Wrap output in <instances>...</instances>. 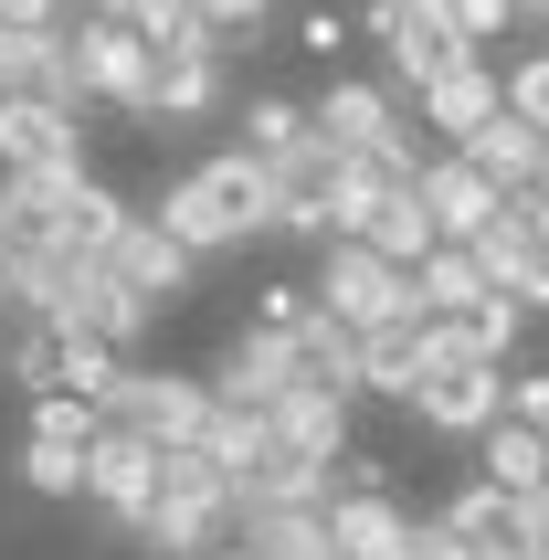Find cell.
I'll return each instance as SVG.
<instances>
[{
	"instance_id": "14",
	"label": "cell",
	"mask_w": 549,
	"mask_h": 560,
	"mask_svg": "<svg viewBox=\"0 0 549 560\" xmlns=\"http://www.w3.org/2000/svg\"><path fill=\"white\" fill-rule=\"evenodd\" d=\"M412 412H423V434H455V444H487L497 423H507V371H444L412 392Z\"/></svg>"
},
{
	"instance_id": "26",
	"label": "cell",
	"mask_w": 549,
	"mask_h": 560,
	"mask_svg": "<svg viewBox=\"0 0 549 560\" xmlns=\"http://www.w3.org/2000/svg\"><path fill=\"white\" fill-rule=\"evenodd\" d=\"M306 138H317V106H296V95H254L244 106V159H265V170L296 159Z\"/></svg>"
},
{
	"instance_id": "27",
	"label": "cell",
	"mask_w": 549,
	"mask_h": 560,
	"mask_svg": "<svg viewBox=\"0 0 549 560\" xmlns=\"http://www.w3.org/2000/svg\"><path fill=\"white\" fill-rule=\"evenodd\" d=\"M360 244H381V254H392V265H401V276H423L433 254H444V233H433V212H423V190H401V201H392V212H381V222H370Z\"/></svg>"
},
{
	"instance_id": "11",
	"label": "cell",
	"mask_w": 549,
	"mask_h": 560,
	"mask_svg": "<svg viewBox=\"0 0 549 560\" xmlns=\"http://www.w3.org/2000/svg\"><path fill=\"white\" fill-rule=\"evenodd\" d=\"M412 106H423L412 127H444V138L465 149L476 127H497V117H507V74H497L487 54H465V63H444V74H433V85L412 95Z\"/></svg>"
},
{
	"instance_id": "24",
	"label": "cell",
	"mask_w": 549,
	"mask_h": 560,
	"mask_svg": "<svg viewBox=\"0 0 549 560\" xmlns=\"http://www.w3.org/2000/svg\"><path fill=\"white\" fill-rule=\"evenodd\" d=\"M476 476H487V487H507V498H539V487H549V434L497 423V434L476 444Z\"/></svg>"
},
{
	"instance_id": "33",
	"label": "cell",
	"mask_w": 549,
	"mask_h": 560,
	"mask_svg": "<svg viewBox=\"0 0 549 560\" xmlns=\"http://www.w3.org/2000/svg\"><path fill=\"white\" fill-rule=\"evenodd\" d=\"M476 349H487V371H518V349H528V307L518 296H487V307H476Z\"/></svg>"
},
{
	"instance_id": "38",
	"label": "cell",
	"mask_w": 549,
	"mask_h": 560,
	"mask_svg": "<svg viewBox=\"0 0 549 560\" xmlns=\"http://www.w3.org/2000/svg\"><path fill=\"white\" fill-rule=\"evenodd\" d=\"M507 423L549 434V371H507Z\"/></svg>"
},
{
	"instance_id": "22",
	"label": "cell",
	"mask_w": 549,
	"mask_h": 560,
	"mask_svg": "<svg viewBox=\"0 0 549 560\" xmlns=\"http://www.w3.org/2000/svg\"><path fill=\"white\" fill-rule=\"evenodd\" d=\"M212 106H222V54H159V106H149V127L212 117Z\"/></svg>"
},
{
	"instance_id": "4",
	"label": "cell",
	"mask_w": 549,
	"mask_h": 560,
	"mask_svg": "<svg viewBox=\"0 0 549 560\" xmlns=\"http://www.w3.org/2000/svg\"><path fill=\"white\" fill-rule=\"evenodd\" d=\"M370 32H381V54H392V95H423L444 63H465L455 0H370Z\"/></svg>"
},
{
	"instance_id": "34",
	"label": "cell",
	"mask_w": 549,
	"mask_h": 560,
	"mask_svg": "<svg viewBox=\"0 0 549 560\" xmlns=\"http://www.w3.org/2000/svg\"><path fill=\"white\" fill-rule=\"evenodd\" d=\"M306 317H317V285H254V328H274V339H296Z\"/></svg>"
},
{
	"instance_id": "12",
	"label": "cell",
	"mask_w": 549,
	"mask_h": 560,
	"mask_svg": "<svg viewBox=\"0 0 549 560\" xmlns=\"http://www.w3.org/2000/svg\"><path fill=\"white\" fill-rule=\"evenodd\" d=\"M0 95L95 106V95H85V63H74V22H63V32H0Z\"/></svg>"
},
{
	"instance_id": "10",
	"label": "cell",
	"mask_w": 549,
	"mask_h": 560,
	"mask_svg": "<svg viewBox=\"0 0 549 560\" xmlns=\"http://www.w3.org/2000/svg\"><path fill=\"white\" fill-rule=\"evenodd\" d=\"M423 212H433V233H444V244H476V233H487L497 212H507V190L487 180V170H476V159L465 149H444V159H423Z\"/></svg>"
},
{
	"instance_id": "32",
	"label": "cell",
	"mask_w": 549,
	"mask_h": 560,
	"mask_svg": "<svg viewBox=\"0 0 549 560\" xmlns=\"http://www.w3.org/2000/svg\"><path fill=\"white\" fill-rule=\"evenodd\" d=\"M22 487L32 498H85V444H32L22 434Z\"/></svg>"
},
{
	"instance_id": "40",
	"label": "cell",
	"mask_w": 549,
	"mask_h": 560,
	"mask_svg": "<svg viewBox=\"0 0 549 560\" xmlns=\"http://www.w3.org/2000/svg\"><path fill=\"white\" fill-rule=\"evenodd\" d=\"M201 22L233 43V32H254V22H265V0H201Z\"/></svg>"
},
{
	"instance_id": "15",
	"label": "cell",
	"mask_w": 549,
	"mask_h": 560,
	"mask_svg": "<svg viewBox=\"0 0 549 560\" xmlns=\"http://www.w3.org/2000/svg\"><path fill=\"white\" fill-rule=\"evenodd\" d=\"M349 412H360V392L296 381V392H285L265 423H274V444H285V455H306V466H338V455H349Z\"/></svg>"
},
{
	"instance_id": "29",
	"label": "cell",
	"mask_w": 549,
	"mask_h": 560,
	"mask_svg": "<svg viewBox=\"0 0 549 560\" xmlns=\"http://www.w3.org/2000/svg\"><path fill=\"white\" fill-rule=\"evenodd\" d=\"M201 455H212V466L244 487V476L274 455V423H265V412H233V402H222V412H212V434H201Z\"/></svg>"
},
{
	"instance_id": "20",
	"label": "cell",
	"mask_w": 549,
	"mask_h": 560,
	"mask_svg": "<svg viewBox=\"0 0 549 560\" xmlns=\"http://www.w3.org/2000/svg\"><path fill=\"white\" fill-rule=\"evenodd\" d=\"M465 159H476L497 190H539V180H549V138L518 117V106H507L497 127H476V138H465Z\"/></svg>"
},
{
	"instance_id": "18",
	"label": "cell",
	"mask_w": 549,
	"mask_h": 560,
	"mask_svg": "<svg viewBox=\"0 0 549 560\" xmlns=\"http://www.w3.org/2000/svg\"><path fill=\"white\" fill-rule=\"evenodd\" d=\"M412 508L401 498H338L328 508V539H338V560H412Z\"/></svg>"
},
{
	"instance_id": "43",
	"label": "cell",
	"mask_w": 549,
	"mask_h": 560,
	"mask_svg": "<svg viewBox=\"0 0 549 560\" xmlns=\"http://www.w3.org/2000/svg\"><path fill=\"white\" fill-rule=\"evenodd\" d=\"M518 22H549V0H518Z\"/></svg>"
},
{
	"instance_id": "9",
	"label": "cell",
	"mask_w": 549,
	"mask_h": 560,
	"mask_svg": "<svg viewBox=\"0 0 549 560\" xmlns=\"http://www.w3.org/2000/svg\"><path fill=\"white\" fill-rule=\"evenodd\" d=\"M296 381H306V349H296V339H274V328H254V317L233 328V349L212 360V392H222L233 412H274Z\"/></svg>"
},
{
	"instance_id": "25",
	"label": "cell",
	"mask_w": 549,
	"mask_h": 560,
	"mask_svg": "<svg viewBox=\"0 0 549 560\" xmlns=\"http://www.w3.org/2000/svg\"><path fill=\"white\" fill-rule=\"evenodd\" d=\"M433 518H444L465 550H518V498H507V487H487V476H476L455 508H433Z\"/></svg>"
},
{
	"instance_id": "17",
	"label": "cell",
	"mask_w": 549,
	"mask_h": 560,
	"mask_svg": "<svg viewBox=\"0 0 549 560\" xmlns=\"http://www.w3.org/2000/svg\"><path fill=\"white\" fill-rule=\"evenodd\" d=\"M106 265H117V276L138 285V296H149L159 317H170V307L190 296V265H201V254H190V244H180V233H170L159 212H138V222H127V244L106 254Z\"/></svg>"
},
{
	"instance_id": "13",
	"label": "cell",
	"mask_w": 549,
	"mask_h": 560,
	"mask_svg": "<svg viewBox=\"0 0 549 560\" xmlns=\"http://www.w3.org/2000/svg\"><path fill=\"white\" fill-rule=\"evenodd\" d=\"M401 127H412V117H401V95H392V85H360V74H338V85L317 95V138H328L338 159H370V149H392Z\"/></svg>"
},
{
	"instance_id": "28",
	"label": "cell",
	"mask_w": 549,
	"mask_h": 560,
	"mask_svg": "<svg viewBox=\"0 0 549 560\" xmlns=\"http://www.w3.org/2000/svg\"><path fill=\"white\" fill-rule=\"evenodd\" d=\"M127 22L149 32V54H222V32L201 22V0H127Z\"/></svg>"
},
{
	"instance_id": "3",
	"label": "cell",
	"mask_w": 549,
	"mask_h": 560,
	"mask_svg": "<svg viewBox=\"0 0 549 560\" xmlns=\"http://www.w3.org/2000/svg\"><path fill=\"white\" fill-rule=\"evenodd\" d=\"M317 307L338 317V328H381V317H423V296H412V276H401L381 244H360V233H338L328 254H317Z\"/></svg>"
},
{
	"instance_id": "6",
	"label": "cell",
	"mask_w": 549,
	"mask_h": 560,
	"mask_svg": "<svg viewBox=\"0 0 549 560\" xmlns=\"http://www.w3.org/2000/svg\"><path fill=\"white\" fill-rule=\"evenodd\" d=\"M74 63H85V95L95 106H127V117H149L159 106V54L138 22H74Z\"/></svg>"
},
{
	"instance_id": "41",
	"label": "cell",
	"mask_w": 549,
	"mask_h": 560,
	"mask_svg": "<svg viewBox=\"0 0 549 560\" xmlns=\"http://www.w3.org/2000/svg\"><path fill=\"white\" fill-rule=\"evenodd\" d=\"M507 296H518V307H528V317H549V244H539V254H528V276H518V285H507Z\"/></svg>"
},
{
	"instance_id": "36",
	"label": "cell",
	"mask_w": 549,
	"mask_h": 560,
	"mask_svg": "<svg viewBox=\"0 0 549 560\" xmlns=\"http://www.w3.org/2000/svg\"><path fill=\"white\" fill-rule=\"evenodd\" d=\"M507 106H518L528 127L549 138V54H528V63H507Z\"/></svg>"
},
{
	"instance_id": "16",
	"label": "cell",
	"mask_w": 549,
	"mask_h": 560,
	"mask_svg": "<svg viewBox=\"0 0 549 560\" xmlns=\"http://www.w3.org/2000/svg\"><path fill=\"white\" fill-rule=\"evenodd\" d=\"M74 201H85V170L0 180V244H22V254H54V244H63V222H74Z\"/></svg>"
},
{
	"instance_id": "35",
	"label": "cell",
	"mask_w": 549,
	"mask_h": 560,
	"mask_svg": "<svg viewBox=\"0 0 549 560\" xmlns=\"http://www.w3.org/2000/svg\"><path fill=\"white\" fill-rule=\"evenodd\" d=\"M338 498H392V466L349 444V455H338V466H328V508H338Z\"/></svg>"
},
{
	"instance_id": "2",
	"label": "cell",
	"mask_w": 549,
	"mask_h": 560,
	"mask_svg": "<svg viewBox=\"0 0 549 560\" xmlns=\"http://www.w3.org/2000/svg\"><path fill=\"white\" fill-rule=\"evenodd\" d=\"M212 371H127L117 402H106V423H127V434H149L159 455H201V434H212Z\"/></svg>"
},
{
	"instance_id": "37",
	"label": "cell",
	"mask_w": 549,
	"mask_h": 560,
	"mask_svg": "<svg viewBox=\"0 0 549 560\" xmlns=\"http://www.w3.org/2000/svg\"><path fill=\"white\" fill-rule=\"evenodd\" d=\"M518 22V0H455V32H465V54H487L497 32Z\"/></svg>"
},
{
	"instance_id": "21",
	"label": "cell",
	"mask_w": 549,
	"mask_h": 560,
	"mask_svg": "<svg viewBox=\"0 0 549 560\" xmlns=\"http://www.w3.org/2000/svg\"><path fill=\"white\" fill-rule=\"evenodd\" d=\"M233 550H254V560H338V539H328V508H244Z\"/></svg>"
},
{
	"instance_id": "8",
	"label": "cell",
	"mask_w": 549,
	"mask_h": 560,
	"mask_svg": "<svg viewBox=\"0 0 549 560\" xmlns=\"http://www.w3.org/2000/svg\"><path fill=\"white\" fill-rule=\"evenodd\" d=\"M159 476H170V455H159L149 434H127V423H106L85 455V498L117 518V529H149V508H159Z\"/></svg>"
},
{
	"instance_id": "7",
	"label": "cell",
	"mask_w": 549,
	"mask_h": 560,
	"mask_svg": "<svg viewBox=\"0 0 549 560\" xmlns=\"http://www.w3.org/2000/svg\"><path fill=\"white\" fill-rule=\"evenodd\" d=\"M338 190H349V159L328 138H306L296 159H274V233L285 244H338Z\"/></svg>"
},
{
	"instance_id": "42",
	"label": "cell",
	"mask_w": 549,
	"mask_h": 560,
	"mask_svg": "<svg viewBox=\"0 0 549 560\" xmlns=\"http://www.w3.org/2000/svg\"><path fill=\"white\" fill-rule=\"evenodd\" d=\"M412 560H476V550H465L444 518H423V529H412Z\"/></svg>"
},
{
	"instance_id": "1",
	"label": "cell",
	"mask_w": 549,
	"mask_h": 560,
	"mask_svg": "<svg viewBox=\"0 0 549 560\" xmlns=\"http://www.w3.org/2000/svg\"><path fill=\"white\" fill-rule=\"evenodd\" d=\"M159 222H170L190 254H233V244H254V233H274V170L244 159V149H222V159H201V170L170 180Z\"/></svg>"
},
{
	"instance_id": "5",
	"label": "cell",
	"mask_w": 549,
	"mask_h": 560,
	"mask_svg": "<svg viewBox=\"0 0 549 560\" xmlns=\"http://www.w3.org/2000/svg\"><path fill=\"white\" fill-rule=\"evenodd\" d=\"M43 170H85V106L0 95V180H43Z\"/></svg>"
},
{
	"instance_id": "23",
	"label": "cell",
	"mask_w": 549,
	"mask_h": 560,
	"mask_svg": "<svg viewBox=\"0 0 549 560\" xmlns=\"http://www.w3.org/2000/svg\"><path fill=\"white\" fill-rule=\"evenodd\" d=\"M412 296H423V317H476L497 285H487V265H476V244H444L423 276H412Z\"/></svg>"
},
{
	"instance_id": "19",
	"label": "cell",
	"mask_w": 549,
	"mask_h": 560,
	"mask_svg": "<svg viewBox=\"0 0 549 560\" xmlns=\"http://www.w3.org/2000/svg\"><path fill=\"white\" fill-rule=\"evenodd\" d=\"M423 349H433V317H381V328L360 339V392L412 402V392H423Z\"/></svg>"
},
{
	"instance_id": "31",
	"label": "cell",
	"mask_w": 549,
	"mask_h": 560,
	"mask_svg": "<svg viewBox=\"0 0 549 560\" xmlns=\"http://www.w3.org/2000/svg\"><path fill=\"white\" fill-rule=\"evenodd\" d=\"M95 434H106V412H95L85 392H43V402H32V444H85L95 455Z\"/></svg>"
},
{
	"instance_id": "30",
	"label": "cell",
	"mask_w": 549,
	"mask_h": 560,
	"mask_svg": "<svg viewBox=\"0 0 549 560\" xmlns=\"http://www.w3.org/2000/svg\"><path fill=\"white\" fill-rule=\"evenodd\" d=\"M296 349H306V381H328V392H360V328H338L328 307L296 328Z\"/></svg>"
},
{
	"instance_id": "44",
	"label": "cell",
	"mask_w": 549,
	"mask_h": 560,
	"mask_svg": "<svg viewBox=\"0 0 549 560\" xmlns=\"http://www.w3.org/2000/svg\"><path fill=\"white\" fill-rule=\"evenodd\" d=\"M222 560H254V550H222Z\"/></svg>"
},
{
	"instance_id": "39",
	"label": "cell",
	"mask_w": 549,
	"mask_h": 560,
	"mask_svg": "<svg viewBox=\"0 0 549 560\" xmlns=\"http://www.w3.org/2000/svg\"><path fill=\"white\" fill-rule=\"evenodd\" d=\"M74 0H0V32H63Z\"/></svg>"
}]
</instances>
